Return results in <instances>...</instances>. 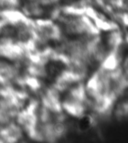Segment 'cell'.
<instances>
[{
	"mask_svg": "<svg viewBox=\"0 0 128 143\" xmlns=\"http://www.w3.org/2000/svg\"><path fill=\"white\" fill-rule=\"evenodd\" d=\"M91 125H92V119L90 116H87V115L82 116L80 120L78 121V127L81 131H86L90 129Z\"/></svg>",
	"mask_w": 128,
	"mask_h": 143,
	"instance_id": "6da1fadb",
	"label": "cell"
}]
</instances>
